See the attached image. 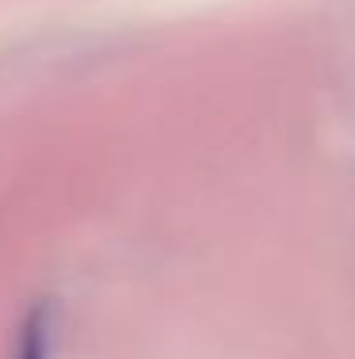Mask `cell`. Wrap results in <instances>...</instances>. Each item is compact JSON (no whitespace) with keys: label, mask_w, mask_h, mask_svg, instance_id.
Returning <instances> with one entry per match:
<instances>
[{"label":"cell","mask_w":355,"mask_h":359,"mask_svg":"<svg viewBox=\"0 0 355 359\" xmlns=\"http://www.w3.org/2000/svg\"><path fill=\"white\" fill-rule=\"evenodd\" d=\"M50 344H54V313L46 302H39L20 325L15 359H50Z\"/></svg>","instance_id":"1"}]
</instances>
